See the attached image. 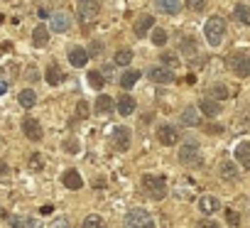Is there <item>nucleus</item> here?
I'll list each match as a JSON object with an SVG mask.
<instances>
[{
    "instance_id": "1",
    "label": "nucleus",
    "mask_w": 250,
    "mask_h": 228,
    "mask_svg": "<svg viewBox=\"0 0 250 228\" xmlns=\"http://www.w3.org/2000/svg\"><path fill=\"white\" fill-rule=\"evenodd\" d=\"M204 35H206V42H208L211 47H218V44L223 42V35H226V22H223V18H218V15L208 18L206 25H204Z\"/></svg>"
},
{
    "instance_id": "2",
    "label": "nucleus",
    "mask_w": 250,
    "mask_h": 228,
    "mask_svg": "<svg viewBox=\"0 0 250 228\" xmlns=\"http://www.w3.org/2000/svg\"><path fill=\"white\" fill-rule=\"evenodd\" d=\"M143 187H145V191H147L152 199H157V201L167 196V182H165V177L145 174V177H143Z\"/></svg>"
},
{
    "instance_id": "3",
    "label": "nucleus",
    "mask_w": 250,
    "mask_h": 228,
    "mask_svg": "<svg viewBox=\"0 0 250 228\" xmlns=\"http://www.w3.org/2000/svg\"><path fill=\"white\" fill-rule=\"evenodd\" d=\"M179 162L187 165V167H201V152H199V145L196 143H187L179 147Z\"/></svg>"
},
{
    "instance_id": "4",
    "label": "nucleus",
    "mask_w": 250,
    "mask_h": 228,
    "mask_svg": "<svg viewBox=\"0 0 250 228\" xmlns=\"http://www.w3.org/2000/svg\"><path fill=\"white\" fill-rule=\"evenodd\" d=\"M152 216L145 211V208H133L128 211V216H125V226L128 228H152Z\"/></svg>"
},
{
    "instance_id": "5",
    "label": "nucleus",
    "mask_w": 250,
    "mask_h": 228,
    "mask_svg": "<svg viewBox=\"0 0 250 228\" xmlns=\"http://www.w3.org/2000/svg\"><path fill=\"white\" fill-rule=\"evenodd\" d=\"M228 66H230V71H233L235 76H240V79H248V76H250V57H248V54H240V52L230 54V57H228Z\"/></svg>"
},
{
    "instance_id": "6",
    "label": "nucleus",
    "mask_w": 250,
    "mask_h": 228,
    "mask_svg": "<svg viewBox=\"0 0 250 228\" xmlns=\"http://www.w3.org/2000/svg\"><path fill=\"white\" fill-rule=\"evenodd\" d=\"M98 0H79V5H76V13H79V20L83 22V25H88V22H93L96 18H98Z\"/></svg>"
},
{
    "instance_id": "7",
    "label": "nucleus",
    "mask_w": 250,
    "mask_h": 228,
    "mask_svg": "<svg viewBox=\"0 0 250 228\" xmlns=\"http://www.w3.org/2000/svg\"><path fill=\"white\" fill-rule=\"evenodd\" d=\"M130 128H125V125H118L115 130H113V145H115V150L118 152H125L130 147Z\"/></svg>"
},
{
    "instance_id": "8",
    "label": "nucleus",
    "mask_w": 250,
    "mask_h": 228,
    "mask_svg": "<svg viewBox=\"0 0 250 228\" xmlns=\"http://www.w3.org/2000/svg\"><path fill=\"white\" fill-rule=\"evenodd\" d=\"M69 27H71V15H69V13H62V10H59V13H52V15H49V30H54V32L62 35V32H66Z\"/></svg>"
},
{
    "instance_id": "9",
    "label": "nucleus",
    "mask_w": 250,
    "mask_h": 228,
    "mask_svg": "<svg viewBox=\"0 0 250 228\" xmlns=\"http://www.w3.org/2000/svg\"><path fill=\"white\" fill-rule=\"evenodd\" d=\"M157 140H160L162 145H177V143H179V130H177L174 125L165 123V125L157 128Z\"/></svg>"
},
{
    "instance_id": "10",
    "label": "nucleus",
    "mask_w": 250,
    "mask_h": 228,
    "mask_svg": "<svg viewBox=\"0 0 250 228\" xmlns=\"http://www.w3.org/2000/svg\"><path fill=\"white\" fill-rule=\"evenodd\" d=\"M147 76L155 81V83H172L174 81V71L169 66H152L147 71Z\"/></svg>"
},
{
    "instance_id": "11",
    "label": "nucleus",
    "mask_w": 250,
    "mask_h": 228,
    "mask_svg": "<svg viewBox=\"0 0 250 228\" xmlns=\"http://www.w3.org/2000/svg\"><path fill=\"white\" fill-rule=\"evenodd\" d=\"M22 133H25L32 143L42 140V125H40L35 118H25V121H22Z\"/></svg>"
},
{
    "instance_id": "12",
    "label": "nucleus",
    "mask_w": 250,
    "mask_h": 228,
    "mask_svg": "<svg viewBox=\"0 0 250 228\" xmlns=\"http://www.w3.org/2000/svg\"><path fill=\"white\" fill-rule=\"evenodd\" d=\"M199 110L204 113V116H208V118H216L218 113H221V103H218V101H213V98H201Z\"/></svg>"
},
{
    "instance_id": "13",
    "label": "nucleus",
    "mask_w": 250,
    "mask_h": 228,
    "mask_svg": "<svg viewBox=\"0 0 250 228\" xmlns=\"http://www.w3.org/2000/svg\"><path fill=\"white\" fill-rule=\"evenodd\" d=\"M62 182H64V187H66V189H74V191L83 187V179H81V174H79L76 169H66V172H64V177H62Z\"/></svg>"
},
{
    "instance_id": "14",
    "label": "nucleus",
    "mask_w": 250,
    "mask_h": 228,
    "mask_svg": "<svg viewBox=\"0 0 250 228\" xmlns=\"http://www.w3.org/2000/svg\"><path fill=\"white\" fill-rule=\"evenodd\" d=\"M199 123H201V118H199V110H196L194 105H187V108L182 110V125L194 128V125H199Z\"/></svg>"
},
{
    "instance_id": "15",
    "label": "nucleus",
    "mask_w": 250,
    "mask_h": 228,
    "mask_svg": "<svg viewBox=\"0 0 250 228\" xmlns=\"http://www.w3.org/2000/svg\"><path fill=\"white\" fill-rule=\"evenodd\" d=\"M32 42H35V47H47L49 44V27L47 25H37L35 32H32Z\"/></svg>"
},
{
    "instance_id": "16",
    "label": "nucleus",
    "mask_w": 250,
    "mask_h": 228,
    "mask_svg": "<svg viewBox=\"0 0 250 228\" xmlns=\"http://www.w3.org/2000/svg\"><path fill=\"white\" fill-rule=\"evenodd\" d=\"M199 208H201V213H216L218 208H221V201L216 199V196H201L199 199Z\"/></svg>"
},
{
    "instance_id": "17",
    "label": "nucleus",
    "mask_w": 250,
    "mask_h": 228,
    "mask_svg": "<svg viewBox=\"0 0 250 228\" xmlns=\"http://www.w3.org/2000/svg\"><path fill=\"white\" fill-rule=\"evenodd\" d=\"M235 160H238V165H243L245 169H250V143H240L235 147Z\"/></svg>"
},
{
    "instance_id": "18",
    "label": "nucleus",
    "mask_w": 250,
    "mask_h": 228,
    "mask_svg": "<svg viewBox=\"0 0 250 228\" xmlns=\"http://www.w3.org/2000/svg\"><path fill=\"white\" fill-rule=\"evenodd\" d=\"M133 110H135V101L128 93H123L118 98V113H120V116H133Z\"/></svg>"
},
{
    "instance_id": "19",
    "label": "nucleus",
    "mask_w": 250,
    "mask_h": 228,
    "mask_svg": "<svg viewBox=\"0 0 250 228\" xmlns=\"http://www.w3.org/2000/svg\"><path fill=\"white\" fill-rule=\"evenodd\" d=\"M150 27H155V18H152V15H143V18L135 22V37H145Z\"/></svg>"
},
{
    "instance_id": "20",
    "label": "nucleus",
    "mask_w": 250,
    "mask_h": 228,
    "mask_svg": "<svg viewBox=\"0 0 250 228\" xmlns=\"http://www.w3.org/2000/svg\"><path fill=\"white\" fill-rule=\"evenodd\" d=\"M69 62H71L74 66H86V62H88V52H86L83 47H74V49L69 52Z\"/></svg>"
},
{
    "instance_id": "21",
    "label": "nucleus",
    "mask_w": 250,
    "mask_h": 228,
    "mask_svg": "<svg viewBox=\"0 0 250 228\" xmlns=\"http://www.w3.org/2000/svg\"><path fill=\"white\" fill-rule=\"evenodd\" d=\"M221 177L226 179V182H235L238 177H240V172H238V165H233V162H221Z\"/></svg>"
},
{
    "instance_id": "22",
    "label": "nucleus",
    "mask_w": 250,
    "mask_h": 228,
    "mask_svg": "<svg viewBox=\"0 0 250 228\" xmlns=\"http://www.w3.org/2000/svg\"><path fill=\"white\" fill-rule=\"evenodd\" d=\"M155 5H157L162 13H167V15H177V13L182 10L179 0H155Z\"/></svg>"
},
{
    "instance_id": "23",
    "label": "nucleus",
    "mask_w": 250,
    "mask_h": 228,
    "mask_svg": "<svg viewBox=\"0 0 250 228\" xmlns=\"http://www.w3.org/2000/svg\"><path fill=\"white\" fill-rule=\"evenodd\" d=\"M62 81H64V71H62L57 64H49V66H47V83H49V86H59Z\"/></svg>"
},
{
    "instance_id": "24",
    "label": "nucleus",
    "mask_w": 250,
    "mask_h": 228,
    "mask_svg": "<svg viewBox=\"0 0 250 228\" xmlns=\"http://www.w3.org/2000/svg\"><path fill=\"white\" fill-rule=\"evenodd\" d=\"M18 101H20L22 108H35V105H37V93H35L32 88H25V91H20Z\"/></svg>"
},
{
    "instance_id": "25",
    "label": "nucleus",
    "mask_w": 250,
    "mask_h": 228,
    "mask_svg": "<svg viewBox=\"0 0 250 228\" xmlns=\"http://www.w3.org/2000/svg\"><path fill=\"white\" fill-rule=\"evenodd\" d=\"M208 98H213V101H226V98H228V88H226L223 83H211V86H208Z\"/></svg>"
},
{
    "instance_id": "26",
    "label": "nucleus",
    "mask_w": 250,
    "mask_h": 228,
    "mask_svg": "<svg viewBox=\"0 0 250 228\" xmlns=\"http://www.w3.org/2000/svg\"><path fill=\"white\" fill-rule=\"evenodd\" d=\"M138 79H140V71H133V69H128L123 76H120V86L123 88H133L135 83H138Z\"/></svg>"
},
{
    "instance_id": "27",
    "label": "nucleus",
    "mask_w": 250,
    "mask_h": 228,
    "mask_svg": "<svg viewBox=\"0 0 250 228\" xmlns=\"http://www.w3.org/2000/svg\"><path fill=\"white\" fill-rule=\"evenodd\" d=\"M133 62V52L130 49H120V52H115V64L118 66H128Z\"/></svg>"
},
{
    "instance_id": "28",
    "label": "nucleus",
    "mask_w": 250,
    "mask_h": 228,
    "mask_svg": "<svg viewBox=\"0 0 250 228\" xmlns=\"http://www.w3.org/2000/svg\"><path fill=\"white\" fill-rule=\"evenodd\" d=\"M182 52H184L187 57H194V54H196V40H194V37H184V40H182Z\"/></svg>"
},
{
    "instance_id": "29",
    "label": "nucleus",
    "mask_w": 250,
    "mask_h": 228,
    "mask_svg": "<svg viewBox=\"0 0 250 228\" xmlns=\"http://www.w3.org/2000/svg\"><path fill=\"white\" fill-rule=\"evenodd\" d=\"M110 108H113V98H110V96H98V98H96V110L108 113Z\"/></svg>"
},
{
    "instance_id": "30",
    "label": "nucleus",
    "mask_w": 250,
    "mask_h": 228,
    "mask_svg": "<svg viewBox=\"0 0 250 228\" xmlns=\"http://www.w3.org/2000/svg\"><path fill=\"white\" fill-rule=\"evenodd\" d=\"M235 20H238V22H243V25H250V8L238 5V8H235Z\"/></svg>"
},
{
    "instance_id": "31",
    "label": "nucleus",
    "mask_w": 250,
    "mask_h": 228,
    "mask_svg": "<svg viewBox=\"0 0 250 228\" xmlns=\"http://www.w3.org/2000/svg\"><path fill=\"white\" fill-rule=\"evenodd\" d=\"M83 228H105V221L101 218V216H86V221H83Z\"/></svg>"
},
{
    "instance_id": "32",
    "label": "nucleus",
    "mask_w": 250,
    "mask_h": 228,
    "mask_svg": "<svg viewBox=\"0 0 250 228\" xmlns=\"http://www.w3.org/2000/svg\"><path fill=\"white\" fill-rule=\"evenodd\" d=\"M88 83H91L93 88H103V86H105L103 74H101V71H88Z\"/></svg>"
},
{
    "instance_id": "33",
    "label": "nucleus",
    "mask_w": 250,
    "mask_h": 228,
    "mask_svg": "<svg viewBox=\"0 0 250 228\" xmlns=\"http://www.w3.org/2000/svg\"><path fill=\"white\" fill-rule=\"evenodd\" d=\"M152 42H155L157 47H162V44L167 42V32H165L162 27H155V32H152Z\"/></svg>"
},
{
    "instance_id": "34",
    "label": "nucleus",
    "mask_w": 250,
    "mask_h": 228,
    "mask_svg": "<svg viewBox=\"0 0 250 228\" xmlns=\"http://www.w3.org/2000/svg\"><path fill=\"white\" fill-rule=\"evenodd\" d=\"M162 64H167L169 69H172V66H179V57H177L174 52H165V54H162Z\"/></svg>"
},
{
    "instance_id": "35",
    "label": "nucleus",
    "mask_w": 250,
    "mask_h": 228,
    "mask_svg": "<svg viewBox=\"0 0 250 228\" xmlns=\"http://www.w3.org/2000/svg\"><path fill=\"white\" fill-rule=\"evenodd\" d=\"M187 8L194 10V13H201L206 8V0H187Z\"/></svg>"
},
{
    "instance_id": "36",
    "label": "nucleus",
    "mask_w": 250,
    "mask_h": 228,
    "mask_svg": "<svg viewBox=\"0 0 250 228\" xmlns=\"http://www.w3.org/2000/svg\"><path fill=\"white\" fill-rule=\"evenodd\" d=\"M88 113H91V110H88V103H86V101H79V105H76V116H79V118H88Z\"/></svg>"
},
{
    "instance_id": "37",
    "label": "nucleus",
    "mask_w": 250,
    "mask_h": 228,
    "mask_svg": "<svg viewBox=\"0 0 250 228\" xmlns=\"http://www.w3.org/2000/svg\"><path fill=\"white\" fill-rule=\"evenodd\" d=\"M30 167H32V169H42V167H44V157H42V155H32V157H30Z\"/></svg>"
},
{
    "instance_id": "38",
    "label": "nucleus",
    "mask_w": 250,
    "mask_h": 228,
    "mask_svg": "<svg viewBox=\"0 0 250 228\" xmlns=\"http://www.w3.org/2000/svg\"><path fill=\"white\" fill-rule=\"evenodd\" d=\"M196 228H221L213 218H201V221H196Z\"/></svg>"
},
{
    "instance_id": "39",
    "label": "nucleus",
    "mask_w": 250,
    "mask_h": 228,
    "mask_svg": "<svg viewBox=\"0 0 250 228\" xmlns=\"http://www.w3.org/2000/svg\"><path fill=\"white\" fill-rule=\"evenodd\" d=\"M64 145H66V147H64V150H66V152H71V155H74V152H79V150H81V145H79V140H66V143H64Z\"/></svg>"
},
{
    "instance_id": "40",
    "label": "nucleus",
    "mask_w": 250,
    "mask_h": 228,
    "mask_svg": "<svg viewBox=\"0 0 250 228\" xmlns=\"http://www.w3.org/2000/svg\"><path fill=\"white\" fill-rule=\"evenodd\" d=\"M226 216H228V223L230 226H240V216L235 211H226Z\"/></svg>"
},
{
    "instance_id": "41",
    "label": "nucleus",
    "mask_w": 250,
    "mask_h": 228,
    "mask_svg": "<svg viewBox=\"0 0 250 228\" xmlns=\"http://www.w3.org/2000/svg\"><path fill=\"white\" fill-rule=\"evenodd\" d=\"M101 52H103L101 42H93V44H91V52H88V54H93V57H96V54H101Z\"/></svg>"
},
{
    "instance_id": "42",
    "label": "nucleus",
    "mask_w": 250,
    "mask_h": 228,
    "mask_svg": "<svg viewBox=\"0 0 250 228\" xmlns=\"http://www.w3.org/2000/svg\"><path fill=\"white\" fill-rule=\"evenodd\" d=\"M52 228H69V221H66V218H57Z\"/></svg>"
},
{
    "instance_id": "43",
    "label": "nucleus",
    "mask_w": 250,
    "mask_h": 228,
    "mask_svg": "<svg viewBox=\"0 0 250 228\" xmlns=\"http://www.w3.org/2000/svg\"><path fill=\"white\" fill-rule=\"evenodd\" d=\"M25 228H40V223L35 218H25Z\"/></svg>"
},
{
    "instance_id": "44",
    "label": "nucleus",
    "mask_w": 250,
    "mask_h": 228,
    "mask_svg": "<svg viewBox=\"0 0 250 228\" xmlns=\"http://www.w3.org/2000/svg\"><path fill=\"white\" fill-rule=\"evenodd\" d=\"M13 228H25V218H13Z\"/></svg>"
},
{
    "instance_id": "45",
    "label": "nucleus",
    "mask_w": 250,
    "mask_h": 228,
    "mask_svg": "<svg viewBox=\"0 0 250 228\" xmlns=\"http://www.w3.org/2000/svg\"><path fill=\"white\" fill-rule=\"evenodd\" d=\"M5 174H8V167H5L3 162H0V177H5Z\"/></svg>"
},
{
    "instance_id": "46",
    "label": "nucleus",
    "mask_w": 250,
    "mask_h": 228,
    "mask_svg": "<svg viewBox=\"0 0 250 228\" xmlns=\"http://www.w3.org/2000/svg\"><path fill=\"white\" fill-rule=\"evenodd\" d=\"M5 91H8V83H5V81H0V96H3Z\"/></svg>"
}]
</instances>
